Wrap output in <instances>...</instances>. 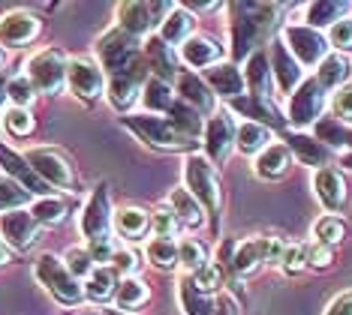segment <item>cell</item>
I'll return each mask as SVG.
<instances>
[{
	"instance_id": "cell-21",
	"label": "cell",
	"mask_w": 352,
	"mask_h": 315,
	"mask_svg": "<svg viewBox=\"0 0 352 315\" xmlns=\"http://www.w3.org/2000/svg\"><path fill=\"white\" fill-rule=\"evenodd\" d=\"M202 82L211 87L214 96H223V100H238V96H244V72L235 67V63H226V60H220V63H214V67H208L205 69V75H202Z\"/></svg>"
},
{
	"instance_id": "cell-53",
	"label": "cell",
	"mask_w": 352,
	"mask_h": 315,
	"mask_svg": "<svg viewBox=\"0 0 352 315\" xmlns=\"http://www.w3.org/2000/svg\"><path fill=\"white\" fill-rule=\"evenodd\" d=\"M331 111H334V117L340 120H346V124H352V84H343L334 91L331 96Z\"/></svg>"
},
{
	"instance_id": "cell-5",
	"label": "cell",
	"mask_w": 352,
	"mask_h": 315,
	"mask_svg": "<svg viewBox=\"0 0 352 315\" xmlns=\"http://www.w3.org/2000/svg\"><path fill=\"white\" fill-rule=\"evenodd\" d=\"M34 277L60 306L85 303V285L67 270L63 258H58L54 253H43L36 258V261H34Z\"/></svg>"
},
{
	"instance_id": "cell-8",
	"label": "cell",
	"mask_w": 352,
	"mask_h": 315,
	"mask_svg": "<svg viewBox=\"0 0 352 315\" xmlns=\"http://www.w3.org/2000/svg\"><path fill=\"white\" fill-rule=\"evenodd\" d=\"M25 159L28 165L36 172V177L45 183L49 189H67L73 192L78 187V177H76V168H73V159L67 156L63 150L58 148H30L25 150Z\"/></svg>"
},
{
	"instance_id": "cell-23",
	"label": "cell",
	"mask_w": 352,
	"mask_h": 315,
	"mask_svg": "<svg viewBox=\"0 0 352 315\" xmlns=\"http://www.w3.org/2000/svg\"><path fill=\"white\" fill-rule=\"evenodd\" d=\"M268 261V237H247L235 244V255L229 264V277H250Z\"/></svg>"
},
{
	"instance_id": "cell-48",
	"label": "cell",
	"mask_w": 352,
	"mask_h": 315,
	"mask_svg": "<svg viewBox=\"0 0 352 315\" xmlns=\"http://www.w3.org/2000/svg\"><path fill=\"white\" fill-rule=\"evenodd\" d=\"M223 279H226V273H223V268L217 261H208L205 268H199L196 273H190V282L199 288L202 294H214L223 288Z\"/></svg>"
},
{
	"instance_id": "cell-55",
	"label": "cell",
	"mask_w": 352,
	"mask_h": 315,
	"mask_svg": "<svg viewBox=\"0 0 352 315\" xmlns=\"http://www.w3.org/2000/svg\"><path fill=\"white\" fill-rule=\"evenodd\" d=\"M325 315H352V292H343L334 297V301L328 303Z\"/></svg>"
},
{
	"instance_id": "cell-1",
	"label": "cell",
	"mask_w": 352,
	"mask_h": 315,
	"mask_svg": "<svg viewBox=\"0 0 352 315\" xmlns=\"http://www.w3.org/2000/svg\"><path fill=\"white\" fill-rule=\"evenodd\" d=\"M115 210H111V198H109V183H97L87 196L82 213H78V229H82L85 246L91 258L97 264H109L111 255H115Z\"/></svg>"
},
{
	"instance_id": "cell-11",
	"label": "cell",
	"mask_w": 352,
	"mask_h": 315,
	"mask_svg": "<svg viewBox=\"0 0 352 315\" xmlns=\"http://www.w3.org/2000/svg\"><path fill=\"white\" fill-rule=\"evenodd\" d=\"M325 108V91L319 87L316 78H304V82L289 93V111H286V124L304 132V126H314L322 117Z\"/></svg>"
},
{
	"instance_id": "cell-43",
	"label": "cell",
	"mask_w": 352,
	"mask_h": 315,
	"mask_svg": "<svg viewBox=\"0 0 352 315\" xmlns=\"http://www.w3.org/2000/svg\"><path fill=\"white\" fill-rule=\"evenodd\" d=\"M314 237H316V244H325V246L340 244V240L346 237V222L334 213L319 216V220L314 222Z\"/></svg>"
},
{
	"instance_id": "cell-12",
	"label": "cell",
	"mask_w": 352,
	"mask_h": 315,
	"mask_svg": "<svg viewBox=\"0 0 352 315\" xmlns=\"http://www.w3.org/2000/svg\"><path fill=\"white\" fill-rule=\"evenodd\" d=\"M148 78H151V69L145 63V54H142V60L135 63V67L121 72V75L106 78V96H109L111 108H118V111H124L126 115V111L142 100V91H145Z\"/></svg>"
},
{
	"instance_id": "cell-22",
	"label": "cell",
	"mask_w": 352,
	"mask_h": 315,
	"mask_svg": "<svg viewBox=\"0 0 352 315\" xmlns=\"http://www.w3.org/2000/svg\"><path fill=\"white\" fill-rule=\"evenodd\" d=\"M271 75H274V87L280 93H292L295 87L304 82L301 63L289 54V48L283 45V39H277L271 48Z\"/></svg>"
},
{
	"instance_id": "cell-19",
	"label": "cell",
	"mask_w": 352,
	"mask_h": 315,
	"mask_svg": "<svg viewBox=\"0 0 352 315\" xmlns=\"http://www.w3.org/2000/svg\"><path fill=\"white\" fill-rule=\"evenodd\" d=\"M142 54H145V63H148V69L154 72V78H160V82H169V84L178 78V72H181L178 51H175L169 43H163L157 34L148 36V43H145V48H142Z\"/></svg>"
},
{
	"instance_id": "cell-25",
	"label": "cell",
	"mask_w": 352,
	"mask_h": 315,
	"mask_svg": "<svg viewBox=\"0 0 352 315\" xmlns=\"http://www.w3.org/2000/svg\"><path fill=\"white\" fill-rule=\"evenodd\" d=\"M314 192L319 198V205H322L328 213H338L346 205V180H343V174L338 168H319L316 177H314Z\"/></svg>"
},
{
	"instance_id": "cell-38",
	"label": "cell",
	"mask_w": 352,
	"mask_h": 315,
	"mask_svg": "<svg viewBox=\"0 0 352 315\" xmlns=\"http://www.w3.org/2000/svg\"><path fill=\"white\" fill-rule=\"evenodd\" d=\"M314 126H316V139L322 141L328 150L338 148L343 153H352V126L340 124L338 117H319Z\"/></svg>"
},
{
	"instance_id": "cell-54",
	"label": "cell",
	"mask_w": 352,
	"mask_h": 315,
	"mask_svg": "<svg viewBox=\"0 0 352 315\" xmlns=\"http://www.w3.org/2000/svg\"><path fill=\"white\" fill-rule=\"evenodd\" d=\"M307 264L316 270H325L334 264V249L325 244H307Z\"/></svg>"
},
{
	"instance_id": "cell-56",
	"label": "cell",
	"mask_w": 352,
	"mask_h": 315,
	"mask_svg": "<svg viewBox=\"0 0 352 315\" xmlns=\"http://www.w3.org/2000/svg\"><path fill=\"white\" fill-rule=\"evenodd\" d=\"M214 315H241V312H238V303L232 301V294H220L214 301Z\"/></svg>"
},
{
	"instance_id": "cell-13",
	"label": "cell",
	"mask_w": 352,
	"mask_h": 315,
	"mask_svg": "<svg viewBox=\"0 0 352 315\" xmlns=\"http://www.w3.org/2000/svg\"><path fill=\"white\" fill-rule=\"evenodd\" d=\"M235 132H238V120L229 111H217V115L208 117L205 132H202V148H205V159L214 168L223 165L229 159L232 148H235Z\"/></svg>"
},
{
	"instance_id": "cell-6",
	"label": "cell",
	"mask_w": 352,
	"mask_h": 315,
	"mask_svg": "<svg viewBox=\"0 0 352 315\" xmlns=\"http://www.w3.org/2000/svg\"><path fill=\"white\" fill-rule=\"evenodd\" d=\"M67 67H69V58L63 54V48L49 45V48H39L36 54H30V60L25 63V75L34 84L36 93L58 96L67 87Z\"/></svg>"
},
{
	"instance_id": "cell-57",
	"label": "cell",
	"mask_w": 352,
	"mask_h": 315,
	"mask_svg": "<svg viewBox=\"0 0 352 315\" xmlns=\"http://www.w3.org/2000/svg\"><path fill=\"white\" fill-rule=\"evenodd\" d=\"M12 261V249L3 244V240H0V268H6V264Z\"/></svg>"
},
{
	"instance_id": "cell-34",
	"label": "cell",
	"mask_w": 352,
	"mask_h": 315,
	"mask_svg": "<svg viewBox=\"0 0 352 315\" xmlns=\"http://www.w3.org/2000/svg\"><path fill=\"white\" fill-rule=\"evenodd\" d=\"M30 216L43 225H60V222H67L69 220V210H73V205H69L67 198H60V196H43V198H34L30 201Z\"/></svg>"
},
{
	"instance_id": "cell-33",
	"label": "cell",
	"mask_w": 352,
	"mask_h": 315,
	"mask_svg": "<svg viewBox=\"0 0 352 315\" xmlns=\"http://www.w3.org/2000/svg\"><path fill=\"white\" fill-rule=\"evenodd\" d=\"M111 301H115V306L121 312H139L142 306H148V301H151V288L145 279L126 277V279H121V285H118Z\"/></svg>"
},
{
	"instance_id": "cell-4",
	"label": "cell",
	"mask_w": 352,
	"mask_h": 315,
	"mask_svg": "<svg viewBox=\"0 0 352 315\" xmlns=\"http://www.w3.org/2000/svg\"><path fill=\"white\" fill-rule=\"evenodd\" d=\"M184 180H187V192L202 205V210L211 216L214 231H217V222L223 213V187H220L217 168L208 163L202 153H190L184 159Z\"/></svg>"
},
{
	"instance_id": "cell-40",
	"label": "cell",
	"mask_w": 352,
	"mask_h": 315,
	"mask_svg": "<svg viewBox=\"0 0 352 315\" xmlns=\"http://www.w3.org/2000/svg\"><path fill=\"white\" fill-rule=\"evenodd\" d=\"M0 126H3V132L12 135V139H30V135L36 132V117L30 108L6 105L3 115H0Z\"/></svg>"
},
{
	"instance_id": "cell-35",
	"label": "cell",
	"mask_w": 352,
	"mask_h": 315,
	"mask_svg": "<svg viewBox=\"0 0 352 315\" xmlns=\"http://www.w3.org/2000/svg\"><path fill=\"white\" fill-rule=\"evenodd\" d=\"M175 87L169 82H160V78L151 75L145 91H142V105H145V115H169L175 105Z\"/></svg>"
},
{
	"instance_id": "cell-42",
	"label": "cell",
	"mask_w": 352,
	"mask_h": 315,
	"mask_svg": "<svg viewBox=\"0 0 352 315\" xmlns=\"http://www.w3.org/2000/svg\"><path fill=\"white\" fill-rule=\"evenodd\" d=\"M145 258L157 270L169 273L178 268V244L175 240H163V237H151L145 246Z\"/></svg>"
},
{
	"instance_id": "cell-14",
	"label": "cell",
	"mask_w": 352,
	"mask_h": 315,
	"mask_svg": "<svg viewBox=\"0 0 352 315\" xmlns=\"http://www.w3.org/2000/svg\"><path fill=\"white\" fill-rule=\"evenodd\" d=\"M283 45L289 48V54L301 67H319L328 58V39L307 24H286Z\"/></svg>"
},
{
	"instance_id": "cell-28",
	"label": "cell",
	"mask_w": 352,
	"mask_h": 315,
	"mask_svg": "<svg viewBox=\"0 0 352 315\" xmlns=\"http://www.w3.org/2000/svg\"><path fill=\"white\" fill-rule=\"evenodd\" d=\"M196 30V15L187 10V6H172V12L163 19V24H160V39L163 43H169L172 48H181L184 43H187L190 36H193Z\"/></svg>"
},
{
	"instance_id": "cell-15",
	"label": "cell",
	"mask_w": 352,
	"mask_h": 315,
	"mask_svg": "<svg viewBox=\"0 0 352 315\" xmlns=\"http://www.w3.org/2000/svg\"><path fill=\"white\" fill-rule=\"evenodd\" d=\"M39 237H43V225L30 216L28 207L0 213V240H3L12 253H28L30 246H36Z\"/></svg>"
},
{
	"instance_id": "cell-16",
	"label": "cell",
	"mask_w": 352,
	"mask_h": 315,
	"mask_svg": "<svg viewBox=\"0 0 352 315\" xmlns=\"http://www.w3.org/2000/svg\"><path fill=\"white\" fill-rule=\"evenodd\" d=\"M43 34V19L30 10H10L0 15V48H28Z\"/></svg>"
},
{
	"instance_id": "cell-30",
	"label": "cell",
	"mask_w": 352,
	"mask_h": 315,
	"mask_svg": "<svg viewBox=\"0 0 352 315\" xmlns=\"http://www.w3.org/2000/svg\"><path fill=\"white\" fill-rule=\"evenodd\" d=\"M352 15V3L346 0H314V3L304 6V24L307 27H331V24H338L340 19H346Z\"/></svg>"
},
{
	"instance_id": "cell-44",
	"label": "cell",
	"mask_w": 352,
	"mask_h": 315,
	"mask_svg": "<svg viewBox=\"0 0 352 315\" xmlns=\"http://www.w3.org/2000/svg\"><path fill=\"white\" fill-rule=\"evenodd\" d=\"M184 225L178 222V216H175V210L169 205H160L154 213H151V231H154V237H163V240H175L181 234Z\"/></svg>"
},
{
	"instance_id": "cell-52",
	"label": "cell",
	"mask_w": 352,
	"mask_h": 315,
	"mask_svg": "<svg viewBox=\"0 0 352 315\" xmlns=\"http://www.w3.org/2000/svg\"><path fill=\"white\" fill-rule=\"evenodd\" d=\"M109 268L118 273V277H133L135 270H139V255L133 253V249H115V255H111Z\"/></svg>"
},
{
	"instance_id": "cell-2",
	"label": "cell",
	"mask_w": 352,
	"mask_h": 315,
	"mask_svg": "<svg viewBox=\"0 0 352 315\" xmlns=\"http://www.w3.org/2000/svg\"><path fill=\"white\" fill-rule=\"evenodd\" d=\"M277 12V3H229L232 58H250L256 43H262L268 36V30L274 27Z\"/></svg>"
},
{
	"instance_id": "cell-24",
	"label": "cell",
	"mask_w": 352,
	"mask_h": 315,
	"mask_svg": "<svg viewBox=\"0 0 352 315\" xmlns=\"http://www.w3.org/2000/svg\"><path fill=\"white\" fill-rule=\"evenodd\" d=\"M286 148H289V153L295 159H298L301 165L307 168H325L328 159H331V150L325 148L322 141L316 139V135H307V132H298V129H292V132H286Z\"/></svg>"
},
{
	"instance_id": "cell-27",
	"label": "cell",
	"mask_w": 352,
	"mask_h": 315,
	"mask_svg": "<svg viewBox=\"0 0 352 315\" xmlns=\"http://www.w3.org/2000/svg\"><path fill=\"white\" fill-rule=\"evenodd\" d=\"M244 82L250 87L253 96H262V100H271L274 102V75H271V63H268V54L265 51H256L247 58V69H244Z\"/></svg>"
},
{
	"instance_id": "cell-49",
	"label": "cell",
	"mask_w": 352,
	"mask_h": 315,
	"mask_svg": "<svg viewBox=\"0 0 352 315\" xmlns=\"http://www.w3.org/2000/svg\"><path fill=\"white\" fill-rule=\"evenodd\" d=\"M63 264H67V270L73 273L78 282H85L87 277H91V270L97 268V261L91 258L87 246H69L67 253H63Z\"/></svg>"
},
{
	"instance_id": "cell-36",
	"label": "cell",
	"mask_w": 352,
	"mask_h": 315,
	"mask_svg": "<svg viewBox=\"0 0 352 315\" xmlns=\"http://www.w3.org/2000/svg\"><path fill=\"white\" fill-rule=\"evenodd\" d=\"M172 210H175V216H178V222L181 225H187V229H202L205 225V210H202V205L190 196L184 187H178V189H172V196H169V201H166Z\"/></svg>"
},
{
	"instance_id": "cell-37",
	"label": "cell",
	"mask_w": 352,
	"mask_h": 315,
	"mask_svg": "<svg viewBox=\"0 0 352 315\" xmlns=\"http://www.w3.org/2000/svg\"><path fill=\"white\" fill-rule=\"evenodd\" d=\"M271 144V129L262 124H253V120H241L235 132V148L247 153V156H259Z\"/></svg>"
},
{
	"instance_id": "cell-50",
	"label": "cell",
	"mask_w": 352,
	"mask_h": 315,
	"mask_svg": "<svg viewBox=\"0 0 352 315\" xmlns=\"http://www.w3.org/2000/svg\"><path fill=\"white\" fill-rule=\"evenodd\" d=\"M280 268L289 273V277L301 273L307 268V244H286V253L280 258Z\"/></svg>"
},
{
	"instance_id": "cell-9",
	"label": "cell",
	"mask_w": 352,
	"mask_h": 315,
	"mask_svg": "<svg viewBox=\"0 0 352 315\" xmlns=\"http://www.w3.org/2000/svg\"><path fill=\"white\" fill-rule=\"evenodd\" d=\"M175 3H148V0H130L118 6V27L135 39L154 36V27L163 24V19L172 12Z\"/></svg>"
},
{
	"instance_id": "cell-20",
	"label": "cell",
	"mask_w": 352,
	"mask_h": 315,
	"mask_svg": "<svg viewBox=\"0 0 352 315\" xmlns=\"http://www.w3.org/2000/svg\"><path fill=\"white\" fill-rule=\"evenodd\" d=\"M229 105H232V111H238L241 117H250L253 124H262V126H268V129H286V126H289V124H286V115H280L277 102L262 100V96L247 93V96H238V100H232Z\"/></svg>"
},
{
	"instance_id": "cell-3",
	"label": "cell",
	"mask_w": 352,
	"mask_h": 315,
	"mask_svg": "<svg viewBox=\"0 0 352 315\" xmlns=\"http://www.w3.org/2000/svg\"><path fill=\"white\" fill-rule=\"evenodd\" d=\"M121 126H126L133 135H139L148 148L163 150V153H187L196 148V141L187 139L166 115H145V111H139V115H124Z\"/></svg>"
},
{
	"instance_id": "cell-26",
	"label": "cell",
	"mask_w": 352,
	"mask_h": 315,
	"mask_svg": "<svg viewBox=\"0 0 352 315\" xmlns=\"http://www.w3.org/2000/svg\"><path fill=\"white\" fill-rule=\"evenodd\" d=\"M178 58H181V63H187L190 69H208L223 60V45L211 36H190L187 43L178 48Z\"/></svg>"
},
{
	"instance_id": "cell-32",
	"label": "cell",
	"mask_w": 352,
	"mask_h": 315,
	"mask_svg": "<svg viewBox=\"0 0 352 315\" xmlns=\"http://www.w3.org/2000/svg\"><path fill=\"white\" fill-rule=\"evenodd\" d=\"M115 231L121 234L124 240H142L151 231V213L145 207H121L115 210Z\"/></svg>"
},
{
	"instance_id": "cell-39",
	"label": "cell",
	"mask_w": 352,
	"mask_h": 315,
	"mask_svg": "<svg viewBox=\"0 0 352 315\" xmlns=\"http://www.w3.org/2000/svg\"><path fill=\"white\" fill-rule=\"evenodd\" d=\"M349 72H352V67H349V60L343 58V54H328V58L319 63V69H316L314 78L319 82V87L328 93V91H338V87L346 84Z\"/></svg>"
},
{
	"instance_id": "cell-10",
	"label": "cell",
	"mask_w": 352,
	"mask_h": 315,
	"mask_svg": "<svg viewBox=\"0 0 352 315\" xmlns=\"http://www.w3.org/2000/svg\"><path fill=\"white\" fill-rule=\"evenodd\" d=\"M67 87L78 102L94 105L106 96V72L94 58H69L67 67Z\"/></svg>"
},
{
	"instance_id": "cell-18",
	"label": "cell",
	"mask_w": 352,
	"mask_h": 315,
	"mask_svg": "<svg viewBox=\"0 0 352 315\" xmlns=\"http://www.w3.org/2000/svg\"><path fill=\"white\" fill-rule=\"evenodd\" d=\"M175 96L202 117L217 115V96L202 82V75H196V72H190V69L178 72V78H175Z\"/></svg>"
},
{
	"instance_id": "cell-29",
	"label": "cell",
	"mask_w": 352,
	"mask_h": 315,
	"mask_svg": "<svg viewBox=\"0 0 352 315\" xmlns=\"http://www.w3.org/2000/svg\"><path fill=\"white\" fill-rule=\"evenodd\" d=\"M289 163H292V153L286 148L283 141H271L265 150L256 156V174L262 177V180H280L286 172H289Z\"/></svg>"
},
{
	"instance_id": "cell-7",
	"label": "cell",
	"mask_w": 352,
	"mask_h": 315,
	"mask_svg": "<svg viewBox=\"0 0 352 315\" xmlns=\"http://www.w3.org/2000/svg\"><path fill=\"white\" fill-rule=\"evenodd\" d=\"M94 54H97V63L106 72V78H111V75H121V72H126L142 60V45H139V39L124 34L121 27H111L97 39Z\"/></svg>"
},
{
	"instance_id": "cell-46",
	"label": "cell",
	"mask_w": 352,
	"mask_h": 315,
	"mask_svg": "<svg viewBox=\"0 0 352 315\" xmlns=\"http://www.w3.org/2000/svg\"><path fill=\"white\" fill-rule=\"evenodd\" d=\"M30 201H34L30 192H25L6 174H0V213H6V210H19V207H30Z\"/></svg>"
},
{
	"instance_id": "cell-59",
	"label": "cell",
	"mask_w": 352,
	"mask_h": 315,
	"mask_svg": "<svg viewBox=\"0 0 352 315\" xmlns=\"http://www.w3.org/2000/svg\"><path fill=\"white\" fill-rule=\"evenodd\" d=\"M3 69H6V51L0 48V72H3Z\"/></svg>"
},
{
	"instance_id": "cell-31",
	"label": "cell",
	"mask_w": 352,
	"mask_h": 315,
	"mask_svg": "<svg viewBox=\"0 0 352 315\" xmlns=\"http://www.w3.org/2000/svg\"><path fill=\"white\" fill-rule=\"evenodd\" d=\"M85 301H94V303H106L115 297L118 285H121V277H118L115 270L109 268V264H97V268L91 270V277L85 282Z\"/></svg>"
},
{
	"instance_id": "cell-41",
	"label": "cell",
	"mask_w": 352,
	"mask_h": 315,
	"mask_svg": "<svg viewBox=\"0 0 352 315\" xmlns=\"http://www.w3.org/2000/svg\"><path fill=\"white\" fill-rule=\"evenodd\" d=\"M178 297H181L184 315H214V297L199 292L193 282H190V277L178 282Z\"/></svg>"
},
{
	"instance_id": "cell-58",
	"label": "cell",
	"mask_w": 352,
	"mask_h": 315,
	"mask_svg": "<svg viewBox=\"0 0 352 315\" xmlns=\"http://www.w3.org/2000/svg\"><path fill=\"white\" fill-rule=\"evenodd\" d=\"M340 165H343V168H349V172H352V153H343V156H340Z\"/></svg>"
},
{
	"instance_id": "cell-17",
	"label": "cell",
	"mask_w": 352,
	"mask_h": 315,
	"mask_svg": "<svg viewBox=\"0 0 352 315\" xmlns=\"http://www.w3.org/2000/svg\"><path fill=\"white\" fill-rule=\"evenodd\" d=\"M0 174H6L10 180H15L25 192H30L34 198H43V196H52V189L45 187L43 180L36 177V172L28 165L25 153L12 150L10 144L0 141Z\"/></svg>"
},
{
	"instance_id": "cell-45",
	"label": "cell",
	"mask_w": 352,
	"mask_h": 315,
	"mask_svg": "<svg viewBox=\"0 0 352 315\" xmlns=\"http://www.w3.org/2000/svg\"><path fill=\"white\" fill-rule=\"evenodd\" d=\"M178 264L184 270H190V273H196L199 268H205V264H208V249H205L202 240H196V237L181 240V244H178Z\"/></svg>"
},
{
	"instance_id": "cell-47",
	"label": "cell",
	"mask_w": 352,
	"mask_h": 315,
	"mask_svg": "<svg viewBox=\"0 0 352 315\" xmlns=\"http://www.w3.org/2000/svg\"><path fill=\"white\" fill-rule=\"evenodd\" d=\"M6 100H10V105H15V108H30L36 100V91L34 84L28 82L25 72H19V75H12L10 82H6Z\"/></svg>"
},
{
	"instance_id": "cell-51",
	"label": "cell",
	"mask_w": 352,
	"mask_h": 315,
	"mask_svg": "<svg viewBox=\"0 0 352 315\" xmlns=\"http://www.w3.org/2000/svg\"><path fill=\"white\" fill-rule=\"evenodd\" d=\"M328 39H331V45L338 48V51H352V15L340 19L338 24H331V27H328Z\"/></svg>"
}]
</instances>
